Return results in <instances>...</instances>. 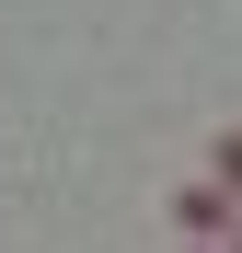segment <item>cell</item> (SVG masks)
<instances>
[{"label": "cell", "mask_w": 242, "mask_h": 253, "mask_svg": "<svg viewBox=\"0 0 242 253\" xmlns=\"http://www.w3.org/2000/svg\"><path fill=\"white\" fill-rule=\"evenodd\" d=\"M161 219H173V253H219V242L242 230V207H231L208 173H196V184H173V196H161Z\"/></svg>", "instance_id": "6da1fadb"}, {"label": "cell", "mask_w": 242, "mask_h": 253, "mask_svg": "<svg viewBox=\"0 0 242 253\" xmlns=\"http://www.w3.org/2000/svg\"><path fill=\"white\" fill-rule=\"evenodd\" d=\"M208 184L242 207V126H219V138H208Z\"/></svg>", "instance_id": "7a4b0ae2"}, {"label": "cell", "mask_w": 242, "mask_h": 253, "mask_svg": "<svg viewBox=\"0 0 242 253\" xmlns=\"http://www.w3.org/2000/svg\"><path fill=\"white\" fill-rule=\"evenodd\" d=\"M219 253H242V230H231V242H219Z\"/></svg>", "instance_id": "3957f363"}]
</instances>
